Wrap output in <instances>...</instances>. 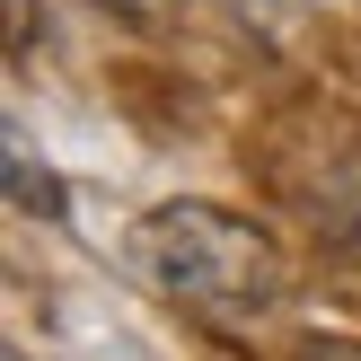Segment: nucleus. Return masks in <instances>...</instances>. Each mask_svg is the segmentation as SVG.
Returning <instances> with one entry per match:
<instances>
[{
  "label": "nucleus",
  "mask_w": 361,
  "mask_h": 361,
  "mask_svg": "<svg viewBox=\"0 0 361 361\" xmlns=\"http://www.w3.org/2000/svg\"><path fill=\"white\" fill-rule=\"evenodd\" d=\"M141 256H150V274L168 282L185 309L221 317V326L264 317L274 291H282L274 238H264L256 221H238V212H221V203H159L150 229H141Z\"/></svg>",
  "instance_id": "nucleus-1"
},
{
  "label": "nucleus",
  "mask_w": 361,
  "mask_h": 361,
  "mask_svg": "<svg viewBox=\"0 0 361 361\" xmlns=\"http://www.w3.org/2000/svg\"><path fill=\"white\" fill-rule=\"evenodd\" d=\"M0 176H9V203L27 212V221H62V185H53V168H35V150L9 133V150H0Z\"/></svg>",
  "instance_id": "nucleus-2"
},
{
  "label": "nucleus",
  "mask_w": 361,
  "mask_h": 361,
  "mask_svg": "<svg viewBox=\"0 0 361 361\" xmlns=\"http://www.w3.org/2000/svg\"><path fill=\"white\" fill-rule=\"evenodd\" d=\"M300 361H361V344H344V335H309Z\"/></svg>",
  "instance_id": "nucleus-3"
},
{
  "label": "nucleus",
  "mask_w": 361,
  "mask_h": 361,
  "mask_svg": "<svg viewBox=\"0 0 361 361\" xmlns=\"http://www.w3.org/2000/svg\"><path fill=\"white\" fill-rule=\"evenodd\" d=\"M35 44V0H9V53Z\"/></svg>",
  "instance_id": "nucleus-4"
},
{
  "label": "nucleus",
  "mask_w": 361,
  "mask_h": 361,
  "mask_svg": "<svg viewBox=\"0 0 361 361\" xmlns=\"http://www.w3.org/2000/svg\"><path fill=\"white\" fill-rule=\"evenodd\" d=\"M106 9H123V18H159L168 0H106Z\"/></svg>",
  "instance_id": "nucleus-5"
}]
</instances>
